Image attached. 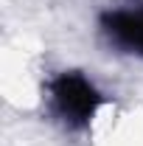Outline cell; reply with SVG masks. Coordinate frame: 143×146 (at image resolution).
<instances>
[{
	"label": "cell",
	"instance_id": "cell-1",
	"mask_svg": "<svg viewBox=\"0 0 143 146\" xmlns=\"http://www.w3.org/2000/svg\"><path fill=\"white\" fill-rule=\"evenodd\" d=\"M104 93L81 70H65L48 82V104L54 118L68 129H87L98 110L104 107Z\"/></svg>",
	"mask_w": 143,
	"mask_h": 146
},
{
	"label": "cell",
	"instance_id": "cell-2",
	"mask_svg": "<svg viewBox=\"0 0 143 146\" xmlns=\"http://www.w3.org/2000/svg\"><path fill=\"white\" fill-rule=\"evenodd\" d=\"M101 34L112 48L143 59V3L109 9L101 14Z\"/></svg>",
	"mask_w": 143,
	"mask_h": 146
}]
</instances>
